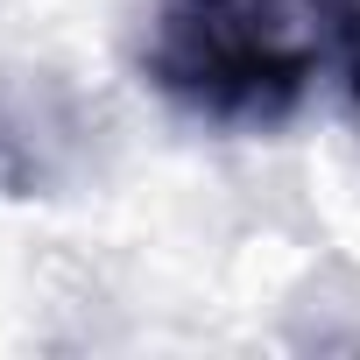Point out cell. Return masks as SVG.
Segmentation results:
<instances>
[{
    "instance_id": "1",
    "label": "cell",
    "mask_w": 360,
    "mask_h": 360,
    "mask_svg": "<svg viewBox=\"0 0 360 360\" xmlns=\"http://www.w3.org/2000/svg\"><path fill=\"white\" fill-rule=\"evenodd\" d=\"M141 78L176 113L240 134L311 106L360 113V0H155Z\"/></svg>"
}]
</instances>
